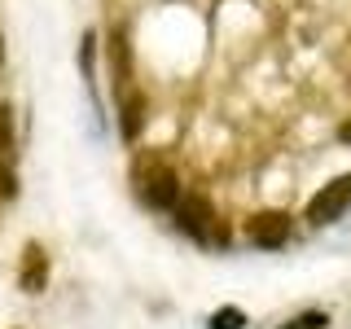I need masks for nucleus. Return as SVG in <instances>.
<instances>
[{
	"label": "nucleus",
	"mask_w": 351,
	"mask_h": 329,
	"mask_svg": "<svg viewBox=\"0 0 351 329\" xmlns=\"http://www.w3.org/2000/svg\"><path fill=\"white\" fill-rule=\"evenodd\" d=\"M171 215H176V228H180L184 237H193L197 246H224V241H228V228L219 224L215 206L206 202V197L180 193L176 206H171Z\"/></svg>",
	"instance_id": "f257e3e1"
},
{
	"label": "nucleus",
	"mask_w": 351,
	"mask_h": 329,
	"mask_svg": "<svg viewBox=\"0 0 351 329\" xmlns=\"http://www.w3.org/2000/svg\"><path fill=\"white\" fill-rule=\"evenodd\" d=\"M136 193H141L145 206H154V211H171L176 197H180V180H176V171L167 162L141 158L136 162Z\"/></svg>",
	"instance_id": "f03ea898"
},
{
	"label": "nucleus",
	"mask_w": 351,
	"mask_h": 329,
	"mask_svg": "<svg viewBox=\"0 0 351 329\" xmlns=\"http://www.w3.org/2000/svg\"><path fill=\"white\" fill-rule=\"evenodd\" d=\"M347 206H351V175H338V180H329L325 189L312 197V206H307V224L325 228V224H334Z\"/></svg>",
	"instance_id": "7ed1b4c3"
},
{
	"label": "nucleus",
	"mask_w": 351,
	"mask_h": 329,
	"mask_svg": "<svg viewBox=\"0 0 351 329\" xmlns=\"http://www.w3.org/2000/svg\"><path fill=\"white\" fill-rule=\"evenodd\" d=\"M246 241L259 250H281L290 241V215L285 211H259L255 219H246Z\"/></svg>",
	"instance_id": "20e7f679"
},
{
	"label": "nucleus",
	"mask_w": 351,
	"mask_h": 329,
	"mask_svg": "<svg viewBox=\"0 0 351 329\" xmlns=\"http://www.w3.org/2000/svg\"><path fill=\"white\" fill-rule=\"evenodd\" d=\"M14 162H18V136H14V110L0 106V197H14Z\"/></svg>",
	"instance_id": "39448f33"
},
{
	"label": "nucleus",
	"mask_w": 351,
	"mask_h": 329,
	"mask_svg": "<svg viewBox=\"0 0 351 329\" xmlns=\"http://www.w3.org/2000/svg\"><path fill=\"white\" fill-rule=\"evenodd\" d=\"M22 290L27 294H44V285H49V255H44V246L31 241L27 255H22Z\"/></svg>",
	"instance_id": "423d86ee"
},
{
	"label": "nucleus",
	"mask_w": 351,
	"mask_h": 329,
	"mask_svg": "<svg viewBox=\"0 0 351 329\" xmlns=\"http://www.w3.org/2000/svg\"><path fill=\"white\" fill-rule=\"evenodd\" d=\"M110 71H114L119 93H123V88H132V53H128L123 27H114V36H110Z\"/></svg>",
	"instance_id": "0eeeda50"
},
{
	"label": "nucleus",
	"mask_w": 351,
	"mask_h": 329,
	"mask_svg": "<svg viewBox=\"0 0 351 329\" xmlns=\"http://www.w3.org/2000/svg\"><path fill=\"white\" fill-rule=\"evenodd\" d=\"M119 101H123V119H119V127H123L128 141H136L141 127H145V97L132 93V88H123V93H119Z\"/></svg>",
	"instance_id": "6e6552de"
},
{
	"label": "nucleus",
	"mask_w": 351,
	"mask_h": 329,
	"mask_svg": "<svg viewBox=\"0 0 351 329\" xmlns=\"http://www.w3.org/2000/svg\"><path fill=\"white\" fill-rule=\"evenodd\" d=\"M241 325H246V316H241L237 307H219L211 316V329H241Z\"/></svg>",
	"instance_id": "1a4fd4ad"
},
{
	"label": "nucleus",
	"mask_w": 351,
	"mask_h": 329,
	"mask_svg": "<svg viewBox=\"0 0 351 329\" xmlns=\"http://www.w3.org/2000/svg\"><path fill=\"white\" fill-rule=\"evenodd\" d=\"M325 325H329V316H325V312H303L299 321H290L285 329H325Z\"/></svg>",
	"instance_id": "9d476101"
},
{
	"label": "nucleus",
	"mask_w": 351,
	"mask_h": 329,
	"mask_svg": "<svg viewBox=\"0 0 351 329\" xmlns=\"http://www.w3.org/2000/svg\"><path fill=\"white\" fill-rule=\"evenodd\" d=\"M338 136H343V141H347V145H351V119H347V123H343V127H338Z\"/></svg>",
	"instance_id": "9b49d317"
},
{
	"label": "nucleus",
	"mask_w": 351,
	"mask_h": 329,
	"mask_svg": "<svg viewBox=\"0 0 351 329\" xmlns=\"http://www.w3.org/2000/svg\"><path fill=\"white\" fill-rule=\"evenodd\" d=\"M0 58H5V44H0Z\"/></svg>",
	"instance_id": "f8f14e48"
}]
</instances>
